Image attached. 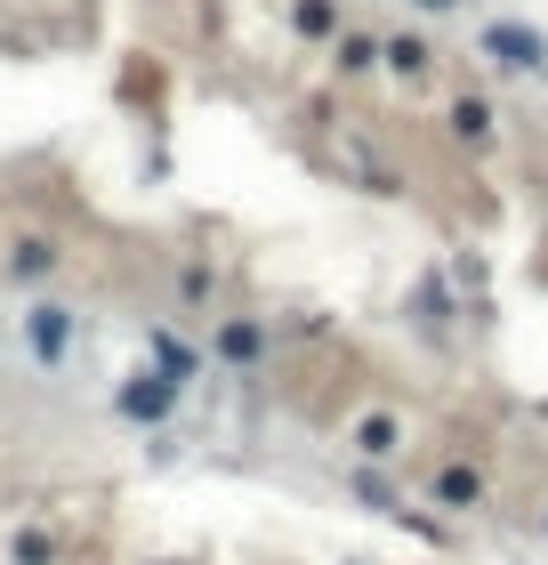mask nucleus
<instances>
[{
	"instance_id": "nucleus-4",
	"label": "nucleus",
	"mask_w": 548,
	"mask_h": 565,
	"mask_svg": "<svg viewBox=\"0 0 548 565\" xmlns=\"http://www.w3.org/2000/svg\"><path fill=\"white\" fill-rule=\"evenodd\" d=\"M146 364L162 372V380H178V388H186V380L202 372V348H194V340H178L170 323H153V331H146Z\"/></svg>"
},
{
	"instance_id": "nucleus-3",
	"label": "nucleus",
	"mask_w": 548,
	"mask_h": 565,
	"mask_svg": "<svg viewBox=\"0 0 548 565\" xmlns=\"http://www.w3.org/2000/svg\"><path fill=\"white\" fill-rule=\"evenodd\" d=\"M24 348H33L41 364H65V348H73V307L33 299V307H24Z\"/></svg>"
},
{
	"instance_id": "nucleus-7",
	"label": "nucleus",
	"mask_w": 548,
	"mask_h": 565,
	"mask_svg": "<svg viewBox=\"0 0 548 565\" xmlns=\"http://www.w3.org/2000/svg\"><path fill=\"white\" fill-rule=\"evenodd\" d=\"M291 33L307 41V49H331L347 24H339V0H291Z\"/></svg>"
},
{
	"instance_id": "nucleus-1",
	"label": "nucleus",
	"mask_w": 548,
	"mask_h": 565,
	"mask_svg": "<svg viewBox=\"0 0 548 565\" xmlns=\"http://www.w3.org/2000/svg\"><path fill=\"white\" fill-rule=\"evenodd\" d=\"M178 396H186V388L146 364V372H129L121 388H114V413H121V420H138V428H153V420H170V413H178Z\"/></svg>"
},
{
	"instance_id": "nucleus-6",
	"label": "nucleus",
	"mask_w": 548,
	"mask_h": 565,
	"mask_svg": "<svg viewBox=\"0 0 548 565\" xmlns=\"http://www.w3.org/2000/svg\"><path fill=\"white\" fill-rule=\"evenodd\" d=\"M379 65L396 73V82H428V73H436V49H428L420 33H396V41H379Z\"/></svg>"
},
{
	"instance_id": "nucleus-5",
	"label": "nucleus",
	"mask_w": 548,
	"mask_h": 565,
	"mask_svg": "<svg viewBox=\"0 0 548 565\" xmlns=\"http://www.w3.org/2000/svg\"><path fill=\"white\" fill-rule=\"evenodd\" d=\"M443 121H452V138H460L468 153H484L492 138H501V114H492V97H476V89H460V97H452V114H443Z\"/></svg>"
},
{
	"instance_id": "nucleus-12",
	"label": "nucleus",
	"mask_w": 548,
	"mask_h": 565,
	"mask_svg": "<svg viewBox=\"0 0 548 565\" xmlns=\"http://www.w3.org/2000/svg\"><path fill=\"white\" fill-rule=\"evenodd\" d=\"M331 65L347 73V82H363V73H379V33H339V41H331Z\"/></svg>"
},
{
	"instance_id": "nucleus-13",
	"label": "nucleus",
	"mask_w": 548,
	"mask_h": 565,
	"mask_svg": "<svg viewBox=\"0 0 548 565\" xmlns=\"http://www.w3.org/2000/svg\"><path fill=\"white\" fill-rule=\"evenodd\" d=\"M17 565H57V542H49L41 525H24L17 533Z\"/></svg>"
},
{
	"instance_id": "nucleus-9",
	"label": "nucleus",
	"mask_w": 548,
	"mask_h": 565,
	"mask_svg": "<svg viewBox=\"0 0 548 565\" xmlns=\"http://www.w3.org/2000/svg\"><path fill=\"white\" fill-rule=\"evenodd\" d=\"M218 355L226 364H258V355H267V323L258 316H226L218 323Z\"/></svg>"
},
{
	"instance_id": "nucleus-14",
	"label": "nucleus",
	"mask_w": 548,
	"mask_h": 565,
	"mask_svg": "<svg viewBox=\"0 0 548 565\" xmlns=\"http://www.w3.org/2000/svg\"><path fill=\"white\" fill-rule=\"evenodd\" d=\"M355 493H363V509H396V493H387V484H379L372 469H363V477H355Z\"/></svg>"
},
{
	"instance_id": "nucleus-2",
	"label": "nucleus",
	"mask_w": 548,
	"mask_h": 565,
	"mask_svg": "<svg viewBox=\"0 0 548 565\" xmlns=\"http://www.w3.org/2000/svg\"><path fill=\"white\" fill-rule=\"evenodd\" d=\"M484 57L501 65V73H540V65H548V41L533 33V24L501 17V24H484Z\"/></svg>"
},
{
	"instance_id": "nucleus-11",
	"label": "nucleus",
	"mask_w": 548,
	"mask_h": 565,
	"mask_svg": "<svg viewBox=\"0 0 548 565\" xmlns=\"http://www.w3.org/2000/svg\"><path fill=\"white\" fill-rule=\"evenodd\" d=\"M355 452H363V460L404 452V420H396V413H363V420H355Z\"/></svg>"
},
{
	"instance_id": "nucleus-10",
	"label": "nucleus",
	"mask_w": 548,
	"mask_h": 565,
	"mask_svg": "<svg viewBox=\"0 0 548 565\" xmlns=\"http://www.w3.org/2000/svg\"><path fill=\"white\" fill-rule=\"evenodd\" d=\"M436 501H443V509H476V501H484V469L443 460V469H436Z\"/></svg>"
},
{
	"instance_id": "nucleus-15",
	"label": "nucleus",
	"mask_w": 548,
	"mask_h": 565,
	"mask_svg": "<svg viewBox=\"0 0 548 565\" xmlns=\"http://www.w3.org/2000/svg\"><path fill=\"white\" fill-rule=\"evenodd\" d=\"M420 9H436V17H443V9H460V0H420Z\"/></svg>"
},
{
	"instance_id": "nucleus-8",
	"label": "nucleus",
	"mask_w": 548,
	"mask_h": 565,
	"mask_svg": "<svg viewBox=\"0 0 548 565\" xmlns=\"http://www.w3.org/2000/svg\"><path fill=\"white\" fill-rule=\"evenodd\" d=\"M57 259H65V250H57V235H17V243H9V275H17V282L57 275Z\"/></svg>"
}]
</instances>
